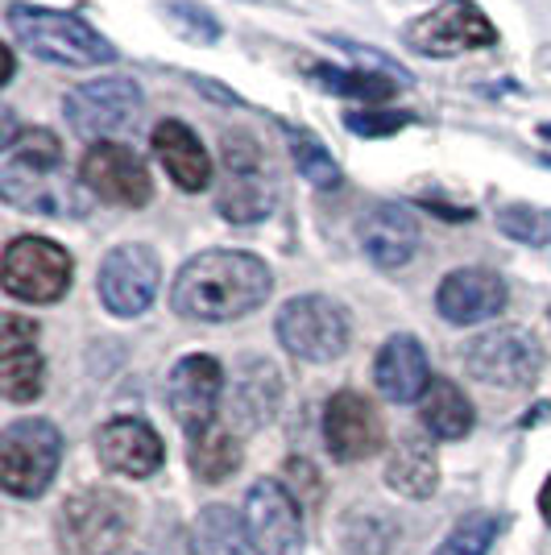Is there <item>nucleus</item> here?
<instances>
[{
	"label": "nucleus",
	"instance_id": "f257e3e1",
	"mask_svg": "<svg viewBox=\"0 0 551 555\" xmlns=\"http://www.w3.org/2000/svg\"><path fill=\"white\" fill-rule=\"evenodd\" d=\"M270 291H274V274L261 257L241 254V249H207L175 274L170 307L183 320L229 324L257 311L270 299Z\"/></svg>",
	"mask_w": 551,
	"mask_h": 555
},
{
	"label": "nucleus",
	"instance_id": "f03ea898",
	"mask_svg": "<svg viewBox=\"0 0 551 555\" xmlns=\"http://www.w3.org/2000/svg\"><path fill=\"white\" fill-rule=\"evenodd\" d=\"M88 186L63 179V145L50 129H25L9 138L0 158V195L4 204L38 216H84Z\"/></svg>",
	"mask_w": 551,
	"mask_h": 555
},
{
	"label": "nucleus",
	"instance_id": "7ed1b4c3",
	"mask_svg": "<svg viewBox=\"0 0 551 555\" xmlns=\"http://www.w3.org/2000/svg\"><path fill=\"white\" fill-rule=\"evenodd\" d=\"M4 22H9V34L29 54L47 59L54 67H108V63H116L113 42L100 29H92L84 17H75V13L13 0Z\"/></svg>",
	"mask_w": 551,
	"mask_h": 555
},
{
	"label": "nucleus",
	"instance_id": "20e7f679",
	"mask_svg": "<svg viewBox=\"0 0 551 555\" xmlns=\"http://www.w3.org/2000/svg\"><path fill=\"white\" fill-rule=\"evenodd\" d=\"M63 461V431L50 418H17L0 436V481L13 498H38Z\"/></svg>",
	"mask_w": 551,
	"mask_h": 555
},
{
	"label": "nucleus",
	"instance_id": "39448f33",
	"mask_svg": "<svg viewBox=\"0 0 551 555\" xmlns=\"http://www.w3.org/2000/svg\"><path fill=\"white\" fill-rule=\"evenodd\" d=\"M133 531V506L113 489H84L59 514V539L75 555H108Z\"/></svg>",
	"mask_w": 551,
	"mask_h": 555
},
{
	"label": "nucleus",
	"instance_id": "423d86ee",
	"mask_svg": "<svg viewBox=\"0 0 551 555\" xmlns=\"http://www.w3.org/2000/svg\"><path fill=\"white\" fill-rule=\"evenodd\" d=\"M407 47L427 59H457L498 47V25L485 17L477 0H439L432 13L407 25Z\"/></svg>",
	"mask_w": 551,
	"mask_h": 555
},
{
	"label": "nucleus",
	"instance_id": "0eeeda50",
	"mask_svg": "<svg viewBox=\"0 0 551 555\" xmlns=\"http://www.w3.org/2000/svg\"><path fill=\"white\" fill-rule=\"evenodd\" d=\"M75 261L63 245H54L47 236H17L4 249L0 282L13 299L22 302H59L71 291Z\"/></svg>",
	"mask_w": 551,
	"mask_h": 555
},
{
	"label": "nucleus",
	"instance_id": "6e6552de",
	"mask_svg": "<svg viewBox=\"0 0 551 555\" xmlns=\"http://www.w3.org/2000/svg\"><path fill=\"white\" fill-rule=\"evenodd\" d=\"M278 340L299 361H336L348 348V315L328 295H299L278 311Z\"/></svg>",
	"mask_w": 551,
	"mask_h": 555
},
{
	"label": "nucleus",
	"instance_id": "1a4fd4ad",
	"mask_svg": "<svg viewBox=\"0 0 551 555\" xmlns=\"http://www.w3.org/2000/svg\"><path fill=\"white\" fill-rule=\"evenodd\" d=\"M141 88L138 79H125V75H108V79H92V83H79L63 95V116L67 125L88 141H100L108 133L129 129L141 113Z\"/></svg>",
	"mask_w": 551,
	"mask_h": 555
},
{
	"label": "nucleus",
	"instance_id": "9d476101",
	"mask_svg": "<svg viewBox=\"0 0 551 555\" xmlns=\"http://www.w3.org/2000/svg\"><path fill=\"white\" fill-rule=\"evenodd\" d=\"M158 254L141 241H129V245H116L113 254L100 261L95 291H100V302L113 311L116 320H133L141 311H150V302L158 295Z\"/></svg>",
	"mask_w": 551,
	"mask_h": 555
},
{
	"label": "nucleus",
	"instance_id": "9b49d317",
	"mask_svg": "<svg viewBox=\"0 0 551 555\" xmlns=\"http://www.w3.org/2000/svg\"><path fill=\"white\" fill-rule=\"evenodd\" d=\"M464 370L482 386L523 390L543 370V352L535 345V336L523 327H494L464 348Z\"/></svg>",
	"mask_w": 551,
	"mask_h": 555
},
{
	"label": "nucleus",
	"instance_id": "f8f14e48",
	"mask_svg": "<svg viewBox=\"0 0 551 555\" xmlns=\"http://www.w3.org/2000/svg\"><path fill=\"white\" fill-rule=\"evenodd\" d=\"M79 183L88 186V195L120 208H141L154 195V179L145 163L120 141H95L79 163Z\"/></svg>",
	"mask_w": 551,
	"mask_h": 555
},
{
	"label": "nucleus",
	"instance_id": "ddd939ff",
	"mask_svg": "<svg viewBox=\"0 0 551 555\" xmlns=\"http://www.w3.org/2000/svg\"><path fill=\"white\" fill-rule=\"evenodd\" d=\"M245 531L257 555H303V514L299 502L278 486L257 481L245 498Z\"/></svg>",
	"mask_w": 551,
	"mask_h": 555
},
{
	"label": "nucleus",
	"instance_id": "4468645a",
	"mask_svg": "<svg viewBox=\"0 0 551 555\" xmlns=\"http://www.w3.org/2000/svg\"><path fill=\"white\" fill-rule=\"evenodd\" d=\"M220 393H225V370L216 357H183L170 382H166V402H170V415L183 427L187 436H200L216 423V406H220Z\"/></svg>",
	"mask_w": 551,
	"mask_h": 555
},
{
	"label": "nucleus",
	"instance_id": "2eb2a0df",
	"mask_svg": "<svg viewBox=\"0 0 551 555\" xmlns=\"http://www.w3.org/2000/svg\"><path fill=\"white\" fill-rule=\"evenodd\" d=\"M323 440H328V452L345 464L366 461L382 448V418H377L366 393L341 390L328 398V406H323Z\"/></svg>",
	"mask_w": 551,
	"mask_h": 555
},
{
	"label": "nucleus",
	"instance_id": "dca6fc26",
	"mask_svg": "<svg viewBox=\"0 0 551 555\" xmlns=\"http://www.w3.org/2000/svg\"><path fill=\"white\" fill-rule=\"evenodd\" d=\"M510 291L505 282L494 270H482V266H469V270H452V274L439 282L436 291V311L457 327L482 324V320H494L505 307Z\"/></svg>",
	"mask_w": 551,
	"mask_h": 555
},
{
	"label": "nucleus",
	"instance_id": "f3484780",
	"mask_svg": "<svg viewBox=\"0 0 551 555\" xmlns=\"http://www.w3.org/2000/svg\"><path fill=\"white\" fill-rule=\"evenodd\" d=\"M42 352H38V324L25 315H4L0 324V390L9 402H34L42 393Z\"/></svg>",
	"mask_w": 551,
	"mask_h": 555
},
{
	"label": "nucleus",
	"instance_id": "a211bd4d",
	"mask_svg": "<svg viewBox=\"0 0 551 555\" xmlns=\"http://www.w3.org/2000/svg\"><path fill=\"white\" fill-rule=\"evenodd\" d=\"M95 452L120 477H150L166 461L158 431L145 418H108L95 431Z\"/></svg>",
	"mask_w": 551,
	"mask_h": 555
},
{
	"label": "nucleus",
	"instance_id": "6ab92c4d",
	"mask_svg": "<svg viewBox=\"0 0 551 555\" xmlns=\"http://www.w3.org/2000/svg\"><path fill=\"white\" fill-rule=\"evenodd\" d=\"M357 236L377 270H402L419 249V220L402 204H373Z\"/></svg>",
	"mask_w": 551,
	"mask_h": 555
},
{
	"label": "nucleus",
	"instance_id": "aec40b11",
	"mask_svg": "<svg viewBox=\"0 0 551 555\" xmlns=\"http://www.w3.org/2000/svg\"><path fill=\"white\" fill-rule=\"evenodd\" d=\"M373 382H377L382 398H390V402H414V398H423L427 386H432V370H427L423 345L414 336H407V332L390 336L382 345V352H377Z\"/></svg>",
	"mask_w": 551,
	"mask_h": 555
},
{
	"label": "nucleus",
	"instance_id": "412c9836",
	"mask_svg": "<svg viewBox=\"0 0 551 555\" xmlns=\"http://www.w3.org/2000/svg\"><path fill=\"white\" fill-rule=\"evenodd\" d=\"M154 154H158L162 170L170 175V183L179 191H204L212 183V158H207L204 141L187 129L183 120H158L154 125Z\"/></svg>",
	"mask_w": 551,
	"mask_h": 555
},
{
	"label": "nucleus",
	"instance_id": "4be33fe9",
	"mask_svg": "<svg viewBox=\"0 0 551 555\" xmlns=\"http://www.w3.org/2000/svg\"><path fill=\"white\" fill-rule=\"evenodd\" d=\"M278 402H282V377H278L274 365L261 361V357L245 361L232 377V415L245 427H261V423L274 418Z\"/></svg>",
	"mask_w": 551,
	"mask_h": 555
},
{
	"label": "nucleus",
	"instance_id": "5701e85b",
	"mask_svg": "<svg viewBox=\"0 0 551 555\" xmlns=\"http://www.w3.org/2000/svg\"><path fill=\"white\" fill-rule=\"evenodd\" d=\"M419 418L436 440H464L473 431V402L464 398L457 382L432 377L427 393L419 398Z\"/></svg>",
	"mask_w": 551,
	"mask_h": 555
},
{
	"label": "nucleus",
	"instance_id": "b1692460",
	"mask_svg": "<svg viewBox=\"0 0 551 555\" xmlns=\"http://www.w3.org/2000/svg\"><path fill=\"white\" fill-rule=\"evenodd\" d=\"M386 481L402 498H432L439 486V464L432 443L419 440V436H407L394 448L390 464H386Z\"/></svg>",
	"mask_w": 551,
	"mask_h": 555
},
{
	"label": "nucleus",
	"instance_id": "393cba45",
	"mask_svg": "<svg viewBox=\"0 0 551 555\" xmlns=\"http://www.w3.org/2000/svg\"><path fill=\"white\" fill-rule=\"evenodd\" d=\"M216 211L232 220V224H257L274 211V183H270V170H257V175H229V183L220 186L216 195Z\"/></svg>",
	"mask_w": 551,
	"mask_h": 555
},
{
	"label": "nucleus",
	"instance_id": "a878e982",
	"mask_svg": "<svg viewBox=\"0 0 551 555\" xmlns=\"http://www.w3.org/2000/svg\"><path fill=\"white\" fill-rule=\"evenodd\" d=\"M307 75L311 83L323 88V92H336L348 95V100H390L398 92V79L394 70H345V67H332V63H307Z\"/></svg>",
	"mask_w": 551,
	"mask_h": 555
},
{
	"label": "nucleus",
	"instance_id": "bb28decb",
	"mask_svg": "<svg viewBox=\"0 0 551 555\" xmlns=\"http://www.w3.org/2000/svg\"><path fill=\"white\" fill-rule=\"evenodd\" d=\"M236 464H241V443H236L229 427L212 423L207 431L191 436V473L200 481L216 486V481H225V477L236 473Z\"/></svg>",
	"mask_w": 551,
	"mask_h": 555
},
{
	"label": "nucleus",
	"instance_id": "cd10ccee",
	"mask_svg": "<svg viewBox=\"0 0 551 555\" xmlns=\"http://www.w3.org/2000/svg\"><path fill=\"white\" fill-rule=\"evenodd\" d=\"M245 522L229 506H207L191 531V555H245Z\"/></svg>",
	"mask_w": 551,
	"mask_h": 555
},
{
	"label": "nucleus",
	"instance_id": "c85d7f7f",
	"mask_svg": "<svg viewBox=\"0 0 551 555\" xmlns=\"http://www.w3.org/2000/svg\"><path fill=\"white\" fill-rule=\"evenodd\" d=\"M278 129H282V138L291 145V158L299 166V175L307 179L311 186H336L341 183V166L336 158L323 150V141L316 133H307V129H295V125H286V120H278Z\"/></svg>",
	"mask_w": 551,
	"mask_h": 555
},
{
	"label": "nucleus",
	"instance_id": "c756f323",
	"mask_svg": "<svg viewBox=\"0 0 551 555\" xmlns=\"http://www.w3.org/2000/svg\"><path fill=\"white\" fill-rule=\"evenodd\" d=\"M502 534V518L498 514H469L448 531L432 555H485L494 547V539Z\"/></svg>",
	"mask_w": 551,
	"mask_h": 555
},
{
	"label": "nucleus",
	"instance_id": "7c9ffc66",
	"mask_svg": "<svg viewBox=\"0 0 551 555\" xmlns=\"http://www.w3.org/2000/svg\"><path fill=\"white\" fill-rule=\"evenodd\" d=\"M498 232H505L518 245H548L551 241V211L530 204H505L498 211Z\"/></svg>",
	"mask_w": 551,
	"mask_h": 555
},
{
	"label": "nucleus",
	"instance_id": "2f4dec72",
	"mask_svg": "<svg viewBox=\"0 0 551 555\" xmlns=\"http://www.w3.org/2000/svg\"><path fill=\"white\" fill-rule=\"evenodd\" d=\"M220 154H225L229 175H257V170H270V166H266V154H261V145H257V138L241 133V129H229V133L220 138Z\"/></svg>",
	"mask_w": 551,
	"mask_h": 555
},
{
	"label": "nucleus",
	"instance_id": "473e14b6",
	"mask_svg": "<svg viewBox=\"0 0 551 555\" xmlns=\"http://www.w3.org/2000/svg\"><path fill=\"white\" fill-rule=\"evenodd\" d=\"M348 133L357 138H390L398 129L414 125L411 113H390V108H357V113H345Z\"/></svg>",
	"mask_w": 551,
	"mask_h": 555
},
{
	"label": "nucleus",
	"instance_id": "72a5a7b5",
	"mask_svg": "<svg viewBox=\"0 0 551 555\" xmlns=\"http://www.w3.org/2000/svg\"><path fill=\"white\" fill-rule=\"evenodd\" d=\"M166 17H170V25H175L179 34H187L191 42H216V38H220L216 17L204 13V9H195V4H166Z\"/></svg>",
	"mask_w": 551,
	"mask_h": 555
},
{
	"label": "nucleus",
	"instance_id": "f704fd0d",
	"mask_svg": "<svg viewBox=\"0 0 551 555\" xmlns=\"http://www.w3.org/2000/svg\"><path fill=\"white\" fill-rule=\"evenodd\" d=\"M539 514H543V518L551 522V477L543 481V493H539Z\"/></svg>",
	"mask_w": 551,
	"mask_h": 555
},
{
	"label": "nucleus",
	"instance_id": "c9c22d12",
	"mask_svg": "<svg viewBox=\"0 0 551 555\" xmlns=\"http://www.w3.org/2000/svg\"><path fill=\"white\" fill-rule=\"evenodd\" d=\"M13 70H17V59H13V50L4 47V83H13Z\"/></svg>",
	"mask_w": 551,
	"mask_h": 555
},
{
	"label": "nucleus",
	"instance_id": "e433bc0d",
	"mask_svg": "<svg viewBox=\"0 0 551 555\" xmlns=\"http://www.w3.org/2000/svg\"><path fill=\"white\" fill-rule=\"evenodd\" d=\"M539 133H543V138L551 141V120H548V125H543V129H539Z\"/></svg>",
	"mask_w": 551,
	"mask_h": 555
},
{
	"label": "nucleus",
	"instance_id": "4c0bfd02",
	"mask_svg": "<svg viewBox=\"0 0 551 555\" xmlns=\"http://www.w3.org/2000/svg\"><path fill=\"white\" fill-rule=\"evenodd\" d=\"M125 555H133V552H125Z\"/></svg>",
	"mask_w": 551,
	"mask_h": 555
}]
</instances>
